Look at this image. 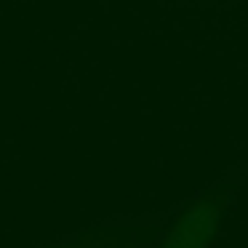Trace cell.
Listing matches in <instances>:
<instances>
[{"label": "cell", "mask_w": 248, "mask_h": 248, "mask_svg": "<svg viewBox=\"0 0 248 248\" xmlns=\"http://www.w3.org/2000/svg\"><path fill=\"white\" fill-rule=\"evenodd\" d=\"M221 219V200L205 198L195 203L168 232L163 248H208L216 237Z\"/></svg>", "instance_id": "1"}]
</instances>
